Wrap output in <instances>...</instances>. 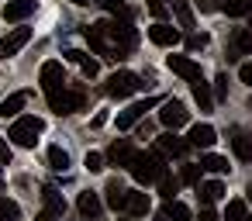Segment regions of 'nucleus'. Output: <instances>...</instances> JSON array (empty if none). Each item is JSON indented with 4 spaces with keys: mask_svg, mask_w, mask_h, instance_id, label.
I'll return each mask as SVG.
<instances>
[{
    "mask_svg": "<svg viewBox=\"0 0 252 221\" xmlns=\"http://www.w3.org/2000/svg\"><path fill=\"white\" fill-rule=\"evenodd\" d=\"M83 166H87L90 173H100V169H104V156H100V152H87Z\"/></svg>",
    "mask_w": 252,
    "mask_h": 221,
    "instance_id": "nucleus-37",
    "label": "nucleus"
},
{
    "mask_svg": "<svg viewBox=\"0 0 252 221\" xmlns=\"http://www.w3.org/2000/svg\"><path fill=\"white\" fill-rule=\"evenodd\" d=\"M49 166H52V169H59V173H63V169H66V166H69V152H66V149H63V145H52V149H49Z\"/></svg>",
    "mask_w": 252,
    "mask_h": 221,
    "instance_id": "nucleus-31",
    "label": "nucleus"
},
{
    "mask_svg": "<svg viewBox=\"0 0 252 221\" xmlns=\"http://www.w3.org/2000/svg\"><path fill=\"white\" fill-rule=\"evenodd\" d=\"M249 21H252V11H249Z\"/></svg>",
    "mask_w": 252,
    "mask_h": 221,
    "instance_id": "nucleus-48",
    "label": "nucleus"
},
{
    "mask_svg": "<svg viewBox=\"0 0 252 221\" xmlns=\"http://www.w3.org/2000/svg\"><path fill=\"white\" fill-rule=\"evenodd\" d=\"M35 221H59V214H52V211H42V214H35Z\"/></svg>",
    "mask_w": 252,
    "mask_h": 221,
    "instance_id": "nucleus-43",
    "label": "nucleus"
},
{
    "mask_svg": "<svg viewBox=\"0 0 252 221\" xmlns=\"http://www.w3.org/2000/svg\"><path fill=\"white\" fill-rule=\"evenodd\" d=\"M42 131H45V121L35 118V114H28V118H18V121L11 125L7 138H11L14 145H21V149H35V142H38Z\"/></svg>",
    "mask_w": 252,
    "mask_h": 221,
    "instance_id": "nucleus-4",
    "label": "nucleus"
},
{
    "mask_svg": "<svg viewBox=\"0 0 252 221\" xmlns=\"http://www.w3.org/2000/svg\"><path fill=\"white\" fill-rule=\"evenodd\" d=\"M245 214H249L245 200H228V207H224V221H245Z\"/></svg>",
    "mask_w": 252,
    "mask_h": 221,
    "instance_id": "nucleus-32",
    "label": "nucleus"
},
{
    "mask_svg": "<svg viewBox=\"0 0 252 221\" xmlns=\"http://www.w3.org/2000/svg\"><path fill=\"white\" fill-rule=\"evenodd\" d=\"M221 11H224L228 18H245V14L252 11V0H224Z\"/></svg>",
    "mask_w": 252,
    "mask_h": 221,
    "instance_id": "nucleus-30",
    "label": "nucleus"
},
{
    "mask_svg": "<svg viewBox=\"0 0 252 221\" xmlns=\"http://www.w3.org/2000/svg\"><path fill=\"white\" fill-rule=\"evenodd\" d=\"M197 4H200V11H221L218 0H197Z\"/></svg>",
    "mask_w": 252,
    "mask_h": 221,
    "instance_id": "nucleus-42",
    "label": "nucleus"
},
{
    "mask_svg": "<svg viewBox=\"0 0 252 221\" xmlns=\"http://www.w3.org/2000/svg\"><path fill=\"white\" fill-rule=\"evenodd\" d=\"M231 149H235V156H238L242 162H252V131L238 128V131L231 135Z\"/></svg>",
    "mask_w": 252,
    "mask_h": 221,
    "instance_id": "nucleus-20",
    "label": "nucleus"
},
{
    "mask_svg": "<svg viewBox=\"0 0 252 221\" xmlns=\"http://www.w3.org/2000/svg\"><path fill=\"white\" fill-rule=\"evenodd\" d=\"M35 14V0H7L4 4V21H25Z\"/></svg>",
    "mask_w": 252,
    "mask_h": 221,
    "instance_id": "nucleus-15",
    "label": "nucleus"
},
{
    "mask_svg": "<svg viewBox=\"0 0 252 221\" xmlns=\"http://www.w3.org/2000/svg\"><path fill=\"white\" fill-rule=\"evenodd\" d=\"M42 200H45V211H52V214H66V197L56 190V187H42Z\"/></svg>",
    "mask_w": 252,
    "mask_h": 221,
    "instance_id": "nucleus-24",
    "label": "nucleus"
},
{
    "mask_svg": "<svg viewBox=\"0 0 252 221\" xmlns=\"http://www.w3.org/2000/svg\"><path fill=\"white\" fill-rule=\"evenodd\" d=\"M235 56H252V28H238V32H235V38H231V56H228V59H235Z\"/></svg>",
    "mask_w": 252,
    "mask_h": 221,
    "instance_id": "nucleus-23",
    "label": "nucleus"
},
{
    "mask_svg": "<svg viewBox=\"0 0 252 221\" xmlns=\"http://www.w3.org/2000/svg\"><path fill=\"white\" fill-rule=\"evenodd\" d=\"M18 218H21V207L7 197H0V221H18Z\"/></svg>",
    "mask_w": 252,
    "mask_h": 221,
    "instance_id": "nucleus-34",
    "label": "nucleus"
},
{
    "mask_svg": "<svg viewBox=\"0 0 252 221\" xmlns=\"http://www.w3.org/2000/svg\"><path fill=\"white\" fill-rule=\"evenodd\" d=\"M63 59H66V63H76V66H80V73H83L87 80H94V76L100 73V63H97V59H90V56H87V52H80V49H66V52H63Z\"/></svg>",
    "mask_w": 252,
    "mask_h": 221,
    "instance_id": "nucleus-11",
    "label": "nucleus"
},
{
    "mask_svg": "<svg viewBox=\"0 0 252 221\" xmlns=\"http://www.w3.org/2000/svg\"><path fill=\"white\" fill-rule=\"evenodd\" d=\"M7 162H11V145L0 138V166H7Z\"/></svg>",
    "mask_w": 252,
    "mask_h": 221,
    "instance_id": "nucleus-40",
    "label": "nucleus"
},
{
    "mask_svg": "<svg viewBox=\"0 0 252 221\" xmlns=\"http://www.w3.org/2000/svg\"><path fill=\"white\" fill-rule=\"evenodd\" d=\"M73 4H90V0H73Z\"/></svg>",
    "mask_w": 252,
    "mask_h": 221,
    "instance_id": "nucleus-45",
    "label": "nucleus"
},
{
    "mask_svg": "<svg viewBox=\"0 0 252 221\" xmlns=\"http://www.w3.org/2000/svg\"><path fill=\"white\" fill-rule=\"evenodd\" d=\"M197 193H200V200H204V204H214V200H221V197H224V183H221V180L197 183Z\"/></svg>",
    "mask_w": 252,
    "mask_h": 221,
    "instance_id": "nucleus-25",
    "label": "nucleus"
},
{
    "mask_svg": "<svg viewBox=\"0 0 252 221\" xmlns=\"http://www.w3.org/2000/svg\"><path fill=\"white\" fill-rule=\"evenodd\" d=\"M245 221H252V214H245Z\"/></svg>",
    "mask_w": 252,
    "mask_h": 221,
    "instance_id": "nucleus-47",
    "label": "nucleus"
},
{
    "mask_svg": "<svg viewBox=\"0 0 252 221\" xmlns=\"http://www.w3.org/2000/svg\"><path fill=\"white\" fill-rule=\"evenodd\" d=\"M156 145H159V152H166V156H187V142L176 135V131H166V135H159L156 138Z\"/></svg>",
    "mask_w": 252,
    "mask_h": 221,
    "instance_id": "nucleus-18",
    "label": "nucleus"
},
{
    "mask_svg": "<svg viewBox=\"0 0 252 221\" xmlns=\"http://www.w3.org/2000/svg\"><path fill=\"white\" fill-rule=\"evenodd\" d=\"M128 169H131L135 183H142V187L159 183V180L169 173V169H166L162 152H135V156H131V162H128Z\"/></svg>",
    "mask_w": 252,
    "mask_h": 221,
    "instance_id": "nucleus-1",
    "label": "nucleus"
},
{
    "mask_svg": "<svg viewBox=\"0 0 252 221\" xmlns=\"http://www.w3.org/2000/svg\"><path fill=\"white\" fill-rule=\"evenodd\" d=\"M200 169H207V173H228V159L218 156V152H204L200 156Z\"/></svg>",
    "mask_w": 252,
    "mask_h": 221,
    "instance_id": "nucleus-28",
    "label": "nucleus"
},
{
    "mask_svg": "<svg viewBox=\"0 0 252 221\" xmlns=\"http://www.w3.org/2000/svg\"><path fill=\"white\" fill-rule=\"evenodd\" d=\"M38 83H42V90L45 94H52V90H59V87H66V73H63V63H45L42 66V73H38Z\"/></svg>",
    "mask_w": 252,
    "mask_h": 221,
    "instance_id": "nucleus-9",
    "label": "nucleus"
},
{
    "mask_svg": "<svg viewBox=\"0 0 252 221\" xmlns=\"http://www.w3.org/2000/svg\"><path fill=\"white\" fill-rule=\"evenodd\" d=\"M149 11L156 18H166V0H149Z\"/></svg>",
    "mask_w": 252,
    "mask_h": 221,
    "instance_id": "nucleus-39",
    "label": "nucleus"
},
{
    "mask_svg": "<svg viewBox=\"0 0 252 221\" xmlns=\"http://www.w3.org/2000/svg\"><path fill=\"white\" fill-rule=\"evenodd\" d=\"M211 45V35H187V49L190 52H200V49H207Z\"/></svg>",
    "mask_w": 252,
    "mask_h": 221,
    "instance_id": "nucleus-36",
    "label": "nucleus"
},
{
    "mask_svg": "<svg viewBox=\"0 0 252 221\" xmlns=\"http://www.w3.org/2000/svg\"><path fill=\"white\" fill-rule=\"evenodd\" d=\"M107 97H114V100H125V97H131L135 90H142V80L135 76V73H128V69H118L111 80H107Z\"/></svg>",
    "mask_w": 252,
    "mask_h": 221,
    "instance_id": "nucleus-5",
    "label": "nucleus"
},
{
    "mask_svg": "<svg viewBox=\"0 0 252 221\" xmlns=\"http://www.w3.org/2000/svg\"><path fill=\"white\" fill-rule=\"evenodd\" d=\"M49 97V107L56 111V114H76V111H83L87 107V90L83 87H59V90H52V94H45Z\"/></svg>",
    "mask_w": 252,
    "mask_h": 221,
    "instance_id": "nucleus-3",
    "label": "nucleus"
},
{
    "mask_svg": "<svg viewBox=\"0 0 252 221\" xmlns=\"http://www.w3.org/2000/svg\"><path fill=\"white\" fill-rule=\"evenodd\" d=\"M97 28L104 32V38H107V45L125 59L135 45H138V32L131 28V21H97Z\"/></svg>",
    "mask_w": 252,
    "mask_h": 221,
    "instance_id": "nucleus-2",
    "label": "nucleus"
},
{
    "mask_svg": "<svg viewBox=\"0 0 252 221\" xmlns=\"http://www.w3.org/2000/svg\"><path fill=\"white\" fill-rule=\"evenodd\" d=\"M162 218H166V221H190V207H187L183 200H166Z\"/></svg>",
    "mask_w": 252,
    "mask_h": 221,
    "instance_id": "nucleus-27",
    "label": "nucleus"
},
{
    "mask_svg": "<svg viewBox=\"0 0 252 221\" xmlns=\"http://www.w3.org/2000/svg\"><path fill=\"white\" fill-rule=\"evenodd\" d=\"M125 211H128V214H135V218H145V214L152 211L149 193H142V190H128V197H125Z\"/></svg>",
    "mask_w": 252,
    "mask_h": 221,
    "instance_id": "nucleus-17",
    "label": "nucleus"
},
{
    "mask_svg": "<svg viewBox=\"0 0 252 221\" xmlns=\"http://www.w3.org/2000/svg\"><path fill=\"white\" fill-rule=\"evenodd\" d=\"M166 66H169L176 76L190 80V83H193V80H200V66H197L190 56H169V59H166Z\"/></svg>",
    "mask_w": 252,
    "mask_h": 221,
    "instance_id": "nucleus-12",
    "label": "nucleus"
},
{
    "mask_svg": "<svg viewBox=\"0 0 252 221\" xmlns=\"http://www.w3.org/2000/svg\"><path fill=\"white\" fill-rule=\"evenodd\" d=\"M76 207H80V214H83V218H90V221H94V218H100V211H104V204H100V197H97L94 190H83V193H80V200H76Z\"/></svg>",
    "mask_w": 252,
    "mask_h": 221,
    "instance_id": "nucleus-19",
    "label": "nucleus"
},
{
    "mask_svg": "<svg viewBox=\"0 0 252 221\" xmlns=\"http://www.w3.org/2000/svg\"><path fill=\"white\" fill-rule=\"evenodd\" d=\"M180 183H190V187H197V183H200V166L187 162V166L180 169Z\"/></svg>",
    "mask_w": 252,
    "mask_h": 221,
    "instance_id": "nucleus-35",
    "label": "nucleus"
},
{
    "mask_svg": "<svg viewBox=\"0 0 252 221\" xmlns=\"http://www.w3.org/2000/svg\"><path fill=\"white\" fill-rule=\"evenodd\" d=\"M131 156H135V145H131L128 138H118V142H111V149H107V162H111V166H128Z\"/></svg>",
    "mask_w": 252,
    "mask_h": 221,
    "instance_id": "nucleus-14",
    "label": "nucleus"
},
{
    "mask_svg": "<svg viewBox=\"0 0 252 221\" xmlns=\"http://www.w3.org/2000/svg\"><path fill=\"white\" fill-rule=\"evenodd\" d=\"M159 104V97H149V100H138V104H131V107H125L121 114H118V128L125 131V128H131V125H138L142 118H145V111H152Z\"/></svg>",
    "mask_w": 252,
    "mask_h": 221,
    "instance_id": "nucleus-8",
    "label": "nucleus"
},
{
    "mask_svg": "<svg viewBox=\"0 0 252 221\" xmlns=\"http://www.w3.org/2000/svg\"><path fill=\"white\" fill-rule=\"evenodd\" d=\"M149 38H152L156 45H162V49H173V45L180 42V32H176L173 25H166V21H156V25L149 28Z\"/></svg>",
    "mask_w": 252,
    "mask_h": 221,
    "instance_id": "nucleus-13",
    "label": "nucleus"
},
{
    "mask_svg": "<svg viewBox=\"0 0 252 221\" xmlns=\"http://www.w3.org/2000/svg\"><path fill=\"white\" fill-rule=\"evenodd\" d=\"M0 187H4V173H0Z\"/></svg>",
    "mask_w": 252,
    "mask_h": 221,
    "instance_id": "nucleus-46",
    "label": "nucleus"
},
{
    "mask_svg": "<svg viewBox=\"0 0 252 221\" xmlns=\"http://www.w3.org/2000/svg\"><path fill=\"white\" fill-rule=\"evenodd\" d=\"M193 100L200 104V111H211V107H214V94H211V87L204 83V76L193 80Z\"/></svg>",
    "mask_w": 252,
    "mask_h": 221,
    "instance_id": "nucleus-26",
    "label": "nucleus"
},
{
    "mask_svg": "<svg viewBox=\"0 0 252 221\" xmlns=\"http://www.w3.org/2000/svg\"><path fill=\"white\" fill-rule=\"evenodd\" d=\"M214 142H218V131H214L211 125H193V128H190L187 145H193V149H211Z\"/></svg>",
    "mask_w": 252,
    "mask_h": 221,
    "instance_id": "nucleus-16",
    "label": "nucleus"
},
{
    "mask_svg": "<svg viewBox=\"0 0 252 221\" xmlns=\"http://www.w3.org/2000/svg\"><path fill=\"white\" fill-rule=\"evenodd\" d=\"M197 221H218V214H214V211H211V207H204V211H200V218H197Z\"/></svg>",
    "mask_w": 252,
    "mask_h": 221,
    "instance_id": "nucleus-44",
    "label": "nucleus"
},
{
    "mask_svg": "<svg viewBox=\"0 0 252 221\" xmlns=\"http://www.w3.org/2000/svg\"><path fill=\"white\" fill-rule=\"evenodd\" d=\"M214 97H218V100L228 97V76H224V73H218V80H214Z\"/></svg>",
    "mask_w": 252,
    "mask_h": 221,
    "instance_id": "nucleus-38",
    "label": "nucleus"
},
{
    "mask_svg": "<svg viewBox=\"0 0 252 221\" xmlns=\"http://www.w3.org/2000/svg\"><path fill=\"white\" fill-rule=\"evenodd\" d=\"M176 190H180V180H173L169 173L159 180V193H162V200H176Z\"/></svg>",
    "mask_w": 252,
    "mask_h": 221,
    "instance_id": "nucleus-33",
    "label": "nucleus"
},
{
    "mask_svg": "<svg viewBox=\"0 0 252 221\" xmlns=\"http://www.w3.org/2000/svg\"><path fill=\"white\" fill-rule=\"evenodd\" d=\"M238 76H242V83H249V87H252V63H242Z\"/></svg>",
    "mask_w": 252,
    "mask_h": 221,
    "instance_id": "nucleus-41",
    "label": "nucleus"
},
{
    "mask_svg": "<svg viewBox=\"0 0 252 221\" xmlns=\"http://www.w3.org/2000/svg\"><path fill=\"white\" fill-rule=\"evenodd\" d=\"M173 14H176L180 28H193V25H197V21H193V11H190L187 0H173Z\"/></svg>",
    "mask_w": 252,
    "mask_h": 221,
    "instance_id": "nucleus-29",
    "label": "nucleus"
},
{
    "mask_svg": "<svg viewBox=\"0 0 252 221\" xmlns=\"http://www.w3.org/2000/svg\"><path fill=\"white\" fill-rule=\"evenodd\" d=\"M25 104H28V90H21V94H11L7 100H0V118H4V121H7V118H18Z\"/></svg>",
    "mask_w": 252,
    "mask_h": 221,
    "instance_id": "nucleus-21",
    "label": "nucleus"
},
{
    "mask_svg": "<svg viewBox=\"0 0 252 221\" xmlns=\"http://www.w3.org/2000/svg\"><path fill=\"white\" fill-rule=\"evenodd\" d=\"M104 193H107V207H111V211H125V197H128V190L121 187L118 176L107 180V190H104Z\"/></svg>",
    "mask_w": 252,
    "mask_h": 221,
    "instance_id": "nucleus-22",
    "label": "nucleus"
},
{
    "mask_svg": "<svg viewBox=\"0 0 252 221\" xmlns=\"http://www.w3.org/2000/svg\"><path fill=\"white\" fill-rule=\"evenodd\" d=\"M83 35H87V45H90V49H94L97 56H104L107 63H118V59H121V56H118V52H114V49L107 45V38H104V32H100L97 25H90V28L83 32Z\"/></svg>",
    "mask_w": 252,
    "mask_h": 221,
    "instance_id": "nucleus-10",
    "label": "nucleus"
},
{
    "mask_svg": "<svg viewBox=\"0 0 252 221\" xmlns=\"http://www.w3.org/2000/svg\"><path fill=\"white\" fill-rule=\"evenodd\" d=\"M159 121H162V128H169V131H176V128H183L187 121H190V111L180 104V100H162V111H159Z\"/></svg>",
    "mask_w": 252,
    "mask_h": 221,
    "instance_id": "nucleus-6",
    "label": "nucleus"
},
{
    "mask_svg": "<svg viewBox=\"0 0 252 221\" xmlns=\"http://www.w3.org/2000/svg\"><path fill=\"white\" fill-rule=\"evenodd\" d=\"M159 221H166V218H159Z\"/></svg>",
    "mask_w": 252,
    "mask_h": 221,
    "instance_id": "nucleus-49",
    "label": "nucleus"
},
{
    "mask_svg": "<svg viewBox=\"0 0 252 221\" xmlns=\"http://www.w3.org/2000/svg\"><path fill=\"white\" fill-rule=\"evenodd\" d=\"M28 42H32V28H14V32H7L4 38H0V59L18 56Z\"/></svg>",
    "mask_w": 252,
    "mask_h": 221,
    "instance_id": "nucleus-7",
    "label": "nucleus"
}]
</instances>
